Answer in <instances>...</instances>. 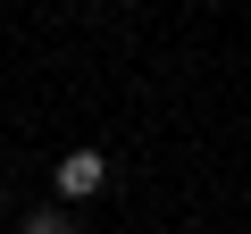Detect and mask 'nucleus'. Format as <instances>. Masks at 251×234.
Instances as JSON below:
<instances>
[{"instance_id": "nucleus-1", "label": "nucleus", "mask_w": 251, "mask_h": 234, "mask_svg": "<svg viewBox=\"0 0 251 234\" xmlns=\"http://www.w3.org/2000/svg\"><path fill=\"white\" fill-rule=\"evenodd\" d=\"M50 184H59V201H92V192L109 184V151H92V142H84V151H67Z\"/></svg>"}, {"instance_id": "nucleus-2", "label": "nucleus", "mask_w": 251, "mask_h": 234, "mask_svg": "<svg viewBox=\"0 0 251 234\" xmlns=\"http://www.w3.org/2000/svg\"><path fill=\"white\" fill-rule=\"evenodd\" d=\"M17 234H75V209H67V201H50V209H34Z\"/></svg>"}]
</instances>
